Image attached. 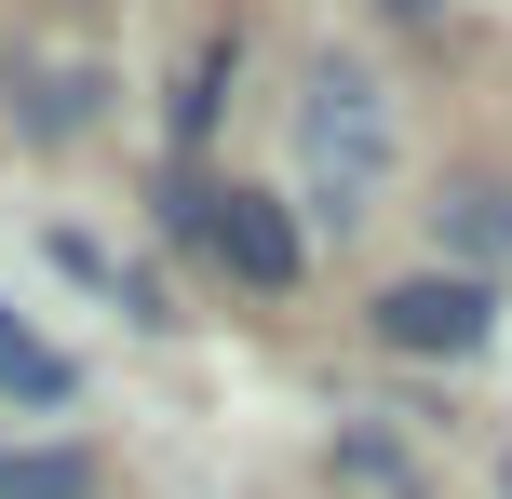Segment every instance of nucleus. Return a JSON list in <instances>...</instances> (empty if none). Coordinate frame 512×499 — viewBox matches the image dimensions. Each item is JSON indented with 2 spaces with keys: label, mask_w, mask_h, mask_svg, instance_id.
<instances>
[{
  "label": "nucleus",
  "mask_w": 512,
  "mask_h": 499,
  "mask_svg": "<svg viewBox=\"0 0 512 499\" xmlns=\"http://www.w3.org/2000/svg\"><path fill=\"white\" fill-rule=\"evenodd\" d=\"M0 499H81V459H0Z\"/></svg>",
  "instance_id": "423d86ee"
},
{
  "label": "nucleus",
  "mask_w": 512,
  "mask_h": 499,
  "mask_svg": "<svg viewBox=\"0 0 512 499\" xmlns=\"http://www.w3.org/2000/svg\"><path fill=\"white\" fill-rule=\"evenodd\" d=\"M378 338H391V351H432V365H459V351L499 338V284H472V270L391 284V297H378Z\"/></svg>",
  "instance_id": "f03ea898"
},
{
  "label": "nucleus",
  "mask_w": 512,
  "mask_h": 499,
  "mask_svg": "<svg viewBox=\"0 0 512 499\" xmlns=\"http://www.w3.org/2000/svg\"><path fill=\"white\" fill-rule=\"evenodd\" d=\"M445 243H459L472 270L512 257V189H486V176H472V189H445Z\"/></svg>",
  "instance_id": "20e7f679"
},
{
  "label": "nucleus",
  "mask_w": 512,
  "mask_h": 499,
  "mask_svg": "<svg viewBox=\"0 0 512 499\" xmlns=\"http://www.w3.org/2000/svg\"><path fill=\"white\" fill-rule=\"evenodd\" d=\"M0 392H14V405H54V392H68V365H54V351H27L14 311H0Z\"/></svg>",
  "instance_id": "39448f33"
},
{
  "label": "nucleus",
  "mask_w": 512,
  "mask_h": 499,
  "mask_svg": "<svg viewBox=\"0 0 512 499\" xmlns=\"http://www.w3.org/2000/svg\"><path fill=\"white\" fill-rule=\"evenodd\" d=\"M216 257L243 270V284H297V257H310V230L270 203V189H230L216 203Z\"/></svg>",
  "instance_id": "7ed1b4c3"
},
{
  "label": "nucleus",
  "mask_w": 512,
  "mask_h": 499,
  "mask_svg": "<svg viewBox=\"0 0 512 499\" xmlns=\"http://www.w3.org/2000/svg\"><path fill=\"white\" fill-rule=\"evenodd\" d=\"M391 14H405V27H432V14H445V0H391Z\"/></svg>",
  "instance_id": "0eeeda50"
},
{
  "label": "nucleus",
  "mask_w": 512,
  "mask_h": 499,
  "mask_svg": "<svg viewBox=\"0 0 512 499\" xmlns=\"http://www.w3.org/2000/svg\"><path fill=\"white\" fill-rule=\"evenodd\" d=\"M297 162H310V203H324L337 230L391 203V95L351 68V54L310 68V95H297Z\"/></svg>",
  "instance_id": "f257e3e1"
}]
</instances>
